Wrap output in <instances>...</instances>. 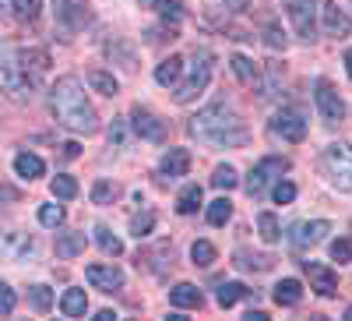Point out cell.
<instances>
[{"label": "cell", "instance_id": "30bf717a", "mask_svg": "<svg viewBox=\"0 0 352 321\" xmlns=\"http://www.w3.org/2000/svg\"><path fill=\"white\" fill-rule=\"evenodd\" d=\"M272 134L275 138H282V141H303L307 138V121H303V113L300 110H292V106H285V110H278L275 116H272Z\"/></svg>", "mask_w": 352, "mask_h": 321}, {"label": "cell", "instance_id": "4fadbf2b", "mask_svg": "<svg viewBox=\"0 0 352 321\" xmlns=\"http://www.w3.org/2000/svg\"><path fill=\"white\" fill-rule=\"evenodd\" d=\"M4 89H8L11 99L25 103V99H32V92L39 89V81H36L32 74H25V71L11 61V64H4Z\"/></svg>", "mask_w": 352, "mask_h": 321}, {"label": "cell", "instance_id": "ac0fdd59", "mask_svg": "<svg viewBox=\"0 0 352 321\" xmlns=\"http://www.w3.org/2000/svg\"><path fill=\"white\" fill-rule=\"evenodd\" d=\"M14 64H18L25 74H32V78L39 81V78L46 74V68H50V53H46V50H18Z\"/></svg>", "mask_w": 352, "mask_h": 321}, {"label": "cell", "instance_id": "8fae6325", "mask_svg": "<svg viewBox=\"0 0 352 321\" xmlns=\"http://www.w3.org/2000/svg\"><path fill=\"white\" fill-rule=\"evenodd\" d=\"M0 258H4V261H28V258H36V240L28 237V233H21V229L0 233Z\"/></svg>", "mask_w": 352, "mask_h": 321}, {"label": "cell", "instance_id": "f546056e", "mask_svg": "<svg viewBox=\"0 0 352 321\" xmlns=\"http://www.w3.org/2000/svg\"><path fill=\"white\" fill-rule=\"evenodd\" d=\"M50 191H53V198L71 201V198H78V180L67 177V173H56V177L50 180Z\"/></svg>", "mask_w": 352, "mask_h": 321}, {"label": "cell", "instance_id": "7dc6e473", "mask_svg": "<svg viewBox=\"0 0 352 321\" xmlns=\"http://www.w3.org/2000/svg\"><path fill=\"white\" fill-rule=\"evenodd\" d=\"M14 304H18V297H14V289L0 279V314H11L14 311Z\"/></svg>", "mask_w": 352, "mask_h": 321}, {"label": "cell", "instance_id": "5bb4252c", "mask_svg": "<svg viewBox=\"0 0 352 321\" xmlns=\"http://www.w3.org/2000/svg\"><path fill=\"white\" fill-rule=\"evenodd\" d=\"M320 21H324V36H331V39H345L352 32V18L338 8V0L320 4Z\"/></svg>", "mask_w": 352, "mask_h": 321}, {"label": "cell", "instance_id": "603a6c76", "mask_svg": "<svg viewBox=\"0 0 352 321\" xmlns=\"http://www.w3.org/2000/svg\"><path fill=\"white\" fill-rule=\"evenodd\" d=\"M300 300H303L300 279H282V282L275 286V304H278V307H296Z\"/></svg>", "mask_w": 352, "mask_h": 321}, {"label": "cell", "instance_id": "11a10c76", "mask_svg": "<svg viewBox=\"0 0 352 321\" xmlns=\"http://www.w3.org/2000/svg\"><path fill=\"white\" fill-rule=\"evenodd\" d=\"M345 321H352V304H349V307H345Z\"/></svg>", "mask_w": 352, "mask_h": 321}, {"label": "cell", "instance_id": "74e56055", "mask_svg": "<svg viewBox=\"0 0 352 321\" xmlns=\"http://www.w3.org/2000/svg\"><path fill=\"white\" fill-rule=\"evenodd\" d=\"M212 184L219 187V191H232L240 184V177H236V169L232 166H215V173H212Z\"/></svg>", "mask_w": 352, "mask_h": 321}, {"label": "cell", "instance_id": "44dd1931", "mask_svg": "<svg viewBox=\"0 0 352 321\" xmlns=\"http://www.w3.org/2000/svg\"><path fill=\"white\" fill-rule=\"evenodd\" d=\"M184 78V56H166V61L155 68V81L162 85V89H176Z\"/></svg>", "mask_w": 352, "mask_h": 321}, {"label": "cell", "instance_id": "9c48e42d", "mask_svg": "<svg viewBox=\"0 0 352 321\" xmlns=\"http://www.w3.org/2000/svg\"><path fill=\"white\" fill-rule=\"evenodd\" d=\"M331 233V222L328 219H310V222H300V226H292V233H289V247L296 251V254H303V251H310V247H317L320 240H324Z\"/></svg>", "mask_w": 352, "mask_h": 321}, {"label": "cell", "instance_id": "c3c4849f", "mask_svg": "<svg viewBox=\"0 0 352 321\" xmlns=\"http://www.w3.org/2000/svg\"><path fill=\"white\" fill-rule=\"evenodd\" d=\"M226 4V11H232V14H247L250 11V0H222Z\"/></svg>", "mask_w": 352, "mask_h": 321}, {"label": "cell", "instance_id": "ffe728a7", "mask_svg": "<svg viewBox=\"0 0 352 321\" xmlns=\"http://www.w3.org/2000/svg\"><path fill=\"white\" fill-rule=\"evenodd\" d=\"M282 78H285V71H282V64H264V74L257 71V85H261V99H275L278 96V89H282Z\"/></svg>", "mask_w": 352, "mask_h": 321}, {"label": "cell", "instance_id": "b9f144b4", "mask_svg": "<svg viewBox=\"0 0 352 321\" xmlns=\"http://www.w3.org/2000/svg\"><path fill=\"white\" fill-rule=\"evenodd\" d=\"M39 222L50 226V229H56V226L64 222V209H60V205H43V209H39Z\"/></svg>", "mask_w": 352, "mask_h": 321}, {"label": "cell", "instance_id": "f5cc1de1", "mask_svg": "<svg viewBox=\"0 0 352 321\" xmlns=\"http://www.w3.org/2000/svg\"><path fill=\"white\" fill-rule=\"evenodd\" d=\"M8 11H11V0H0V21L8 18Z\"/></svg>", "mask_w": 352, "mask_h": 321}, {"label": "cell", "instance_id": "d6a6232c", "mask_svg": "<svg viewBox=\"0 0 352 321\" xmlns=\"http://www.w3.org/2000/svg\"><path fill=\"white\" fill-rule=\"evenodd\" d=\"M96 244H99V247H102V254H109V258H120V254H124L120 237H113V233H109L106 226H96Z\"/></svg>", "mask_w": 352, "mask_h": 321}, {"label": "cell", "instance_id": "6da1fadb", "mask_svg": "<svg viewBox=\"0 0 352 321\" xmlns=\"http://www.w3.org/2000/svg\"><path fill=\"white\" fill-rule=\"evenodd\" d=\"M50 110L56 116V124L74 131V134H96L99 131V116L85 96V85L74 74L56 78V85L50 89Z\"/></svg>", "mask_w": 352, "mask_h": 321}, {"label": "cell", "instance_id": "3957f363", "mask_svg": "<svg viewBox=\"0 0 352 321\" xmlns=\"http://www.w3.org/2000/svg\"><path fill=\"white\" fill-rule=\"evenodd\" d=\"M212 68H215V56L208 50H194V64H190V74L180 78V85H176V103H190L197 99L204 89H208V81H212Z\"/></svg>", "mask_w": 352, "mask_h": 321}, {"label": "cell", "instance_id": "d590c367", "mask_svg": "<svg viewBox=\"0 0 352 321\" xmlns=\"http://www.w3.org/2000/svg\"><path fill=\"white\" fill-rule=\"evenodd\" d=\"M152 229H155V212H152V209H144V212H138V216L131 219V233H134L138 240H144Z\"/></svg>", "mask_w": 352, "mask_h": 321}, {"label": "cell", "instance_id": "d4e9b609", "mask_svg": "<svg viewBox=\"0 0 352 321\" xmlns=\"http://www.w3.org/2000/svg\"><path fill=\"white\" fill-rule=\"evenodd\" d=\"M201 201H204L201 184H187V187L180 191V198H176V212H180V216H194V212L201 209Z\"/></svg>", "mask_w": 352, "mask_h": 321}, {"label": "cell", "instance_id": "ab89813d", "mask_svg": "<svg viewBox=\"0 0 352 321\" xmlns=\"http://www.w3.org/2000/svg\"><path fill=\"white\" fill-rule=\"evenodd\" d=\"M229 64H232V71H236V78H240V81H247V85H254V81H257V68L247 61V56H240V53H236Z\"/></svg>", "mask_w": 352, "mask_h": 321}, {"label": "cell", "instance_id": "60d3db41", "mask_svg": "<svg viewBox=\"0 0 352 321\" xmlns=\"http://www.w3.org/2000/svg\"><path fill=\"white\" fill-rule=\"evenodd\" d=\"M116 194H120V187L109 184V180H99L92 187V201H96V205H109V201H116Z\"/></svg>", "mask_w": 352, "mask_h": 321}, {"label": "cell", "instance_id": "4316f807", "mask_svg": "<svg viewBox=\"0 0 352 321\" xmlns=\"http://www.w3.org/2000/svg\"><path fill=\"white\" fill-rule=\"evenodd\" d=\"M243 297H250V289L243 282H222L219 293H215V304L219 307H232V304H240Z\"/></svg>", "mask_w": 352, "mask_h": 321}, {"label": "cell", "instance_id": "e0dca14e", "mask_svg": "<svg viewBox=\"0 0 352 321\" xmlns=\"http://www.w3.org/2000/svg\"><path fill=\"white\" fill-rule=\"evenodd\" d=\"M187 169H190V152L187 149H169L159 163V173L166 180H176V177H187Z\"/></svg>", "mask_w": 352, "mask_h": 321}, {"label": "cell", "instance_id": "db71d44e", "mask_svg": "<svg viewBox=\"0 0 352 321\" xmlns=\"http://www.w3.org/2000/svg\"><path fill=\"white\" fill-rule=\"evenodd\" d=\"M345 71H349V78H352V50H345Z\"/></svg>", "mask_w": 352, "mask_h": 321}, {"label": "cell", "instance_id": "8d00e7d4", "mask_svg": "<svg viewBox=\"0 0 352 321\" xmlns=\"http://www.w3.org/2000/svg\"><path fill=\"white\" fill-rule=\"evenodd\" d=\"M28 304H32L39 314H46V311L53 307V289H50V286H43V282H39V286H32V289H28Z\"/></svg>", "mask_w": 352, "mask_h": 321}, {"label": "cell", "instance_id": "7bdbcfd3", "mask_svg": "<svg viewBox=\"0 0 352 321\" xmlns=\"http://www.w3.org/2000/svg\"><path fill=\"white\" fill-rule=\"evenodd\" d=\"M331 261H352V237H338V240H331Z\"/></svg>", "mask_w": 352, "mask_h": 321}, {"label": "cell", "instance_id": "f907efd6", "mask_svg": "<svg viewBox=\"0 0 352 321\" xmlns=\"http://www.w3.org/2000/svg\"><path fill=\"white\" fill-rule=\"evenodd\" d=\"M243 318H247V321H268V314H264V311H247Z\"/></svg>", "mask_w": 352, "mask_h": 321}, {"label": "cell", "instance_id": "7a4b0ae2", "mask_svg": "<svg viewBox=\"0 0 352 321\" xmlns=\"http://www.w3.org/2000/svg\"><path fill=\"white\" fill-rule=\"evenodd\" d=\"M187 134L197 141H208V145H226V149L247 145V127L240 121V113L229 110L226 103H212V106L197 110L187 121Z\"/></svg>", "mask_w": 352, "mask_h": 321}, {"label": "cell", "instance_id": "7402d4cb", "mask_svg": "<svg viewBox=\"0 0 352 321\" xmlns=\"http://www.w3.org/2000/svg\"><path fill=\"white\" fill-rule=\"evenodd\" d=\"M14 173L21 180H39L43 173H46V163L39 159V156H32V152H21L18 159H14Z\"/></svg>", "mask_w": 352, "mask_h": 321}, {"label": "cell", "instance_id": "277c9868", "mask_svg": "<svg viewBox=\"0 0 352 321\" xmlns=\"http://www.w3.org/2000/svg\"><path fill=\"white\" fill-rule=\"evenodd\" d=\"M324 169H328V180L338 191H352V145L338 141L324 149Z\"/></svg>", "mask_w": 352, "mask_h": 321}, {"label": "cell", "instance_id": "ee69618b", "mask_svg": "<svg viewBox=\"0 0 352 321\" xmlns=\"http://www.w3.org/2000/svg\"><path fill=\"white\" fill-rule=\"evenodd\" d=\"M264 43H268V50H285V46H289V39H285V32H282L278 25L264 28Z\"/></svg>", "mask_w": 352, "mask_h": 321}, {"label": "cell", "instance_id": "d6986e66", "mask_svg": "<svg viewBox=\"0 0 352 321\" xmlns=\"http://www.w3.org/2000/svg\"><path fill=\"white\" fill-rule=\"evenodd\" d=\"M169 304H173V307H180V311H201L204 297H201V289H197V286L180 282V286H173V289H169Z\"/></svg>", "mask_w": 352, "mask_h": 321}, {"label": "cell", "instance_id": "5b68a950", "mask_svg": "<svg viewBox=\"0 0 352 321\" xmlns=\"http://www.w3.org/2000/svg\"><path fill=\"white\" fill-rule=\"evenodd\" d=\"M53 18H56V28L64 32V39H71L92 21V11H88L85 0H53Z\"/></svg>", "mask_w": 352, "mask_h": 321}, {"label": "cell", "instance_id": "ba28073f", "mask_svg": "<svg viewBox=\"0 0 352 321\" xmlns=\"http://www.w3.org/2000/svg\"><path fill=\"white\" fill-rule=\"evenodd\" d=\"M282 8H285L292 28H296V36L310 43L317 32V0H282Z\"/></svg>", "mask_w": 352, "mask_h": 321}, {"label": "cell", "instance_id": "7c38bea8", "mask_svg": "<svg viewBox=\"0 0 352 321\" xmlns=\"http://www.w3.org/2000/svg\"><path fill=\"white\" fill-rule=\"evenodd\" d=\"M303 272H307L310 289H314L317 297H324V300L338 297V276L328 265H320V261H303Z\"/></svg>", "mask_w": 352, "mask_h": 321}, {"label": "cell", "instance_id": "52a82bcc", "mask_svg": "<svg viewBox=\"0 0 352 321\" xmlns=\"http://www.w3.org/2000/svg\"><path fill=\"white\" fill-rule=\"evenodd\" d=\"M314 103H317V113H320V121L324 124H342L345 121V103H342V96H338V89L328 81V78H320L317 85H314Z\"/></svg>", "mask_w": 352, "mask_h": 321}, {"label": "cell", "instance_id": "836d02e7", "mask_svg": "<svg viewBox=\"0 0 352 321\" xmlns=\"http://www.w3.org/2000/svg\"><path fill=\"white\" fill-rule=\"evenodd\" d=\"M257 233H261V240H264V244H275V240L282 237L278 219H275L272 212H261V216H257Z\"/></svg>", "mask_w": 352, "mask_h": 321}, {"label": "cell", "instance_id": "f1b7e54d", "mask_svg": "<svg viewBox=\"0 0 352 321\" xmlns=\"http://www.w3.org/2000/svg\"><path fill=\"white\" fill-rule=\"evenodd\" d=\"M215 258H219V251H215L208 240H194V244H190V261H194L197 269H212Z\"/></svg>", "mask_w": 352, "mask_h": 321}, {"label": "cell", "instance_id": "2e32d148", "mask_svg": "<svg viewBox=\"0 0 352 321\" xmlns=\"http://www.w3.org/2000/svg\"><path fill=\"white\" fill-rule=\"evenodd\" d=\"M85 279L92 282V289H102V293H116V289H124V272L116 265H88Z\"/></svg>", "mask_w": 352, "mask_h": 321}, {"label": "cell", "instance_id": "4dcf8cb0", "mask_svg": "<svg viewBox=\"0 0 352 321\" xmlns=\"http://www.w3.org/2000/svg\"><path fill=\"white\" fill-rule=\"evenodd\" d=\"M39 11H43V0H11V14H14L21 25L36 21V18H39Z\"/></svg>", "mask_w": 352, "mask_h": 321}, {"label": "cell", "instance_id": "e575fe53", "mask_svg": "<svg viewBox=\"0 0 352 321\" xmlns=\"http://www.w3.org/2000/svg\"><path fill=\"white\" fill-rule=\"evenodd\" d=\"M229 219H232V201L229 198H215L208 205V222L212 226H226Z\"/></svg>", "mask_w": 352, "mask_h": 321}, {"label": "cell", "instance_id": "9a60e30c", "mask_svg": "<svg viewBox=\"0 0 352 321\" xmlns=\"http://www.w3.org/2000/svg\"><path fill=\"white\" fill-rule=\"evenodd\" d=\"M131 124H134V131H138L144 141H166V124L159 121L152 110L134 106V110H131Z\"/></svg>", "mask_w": 352, "mask_h": 321}, {"label": "cell", "instance_id": "f35d334b", "mask_svg": "<svg viewBox=\"0 0 352 321\" xmlns=\"http://www.w3.org/2000/svg\"><path fill=\"white\" fill-rule=\"evenodd\" d=\"M148 4L166 18V21H173V25H180V18H184V11H180V4L176 0H148Z\"/></svg>", "mask_w": 352, "mask_h": 321}, {"label": "cell", "instance_id": "f6af8a7d", "mask_svg": "<svg viewBox=\"0 0 352 321\" xmlns=\"http://www.w3.org/2000/svg\"><path fill=\"white\" fill-rule=\"evenodd\" d=\"M109 141L116 145V149H124V145H127V121H124V116H116V121L109 124Z\"/></svg>", "mask_w": 352, "mask_h": 321}, {"label": "cell", "instance_id": "681fc988", "mask_svg": "<svg viewBox=\"0 0 352 321\" xmlns=\"http://www.w3.org/2000/svg\"><path fill=\"white\" fill-rule=\"evenodd\" d=\"M60 149H64V156H67V159H74V156L81 152V149H78V141H64Z\"/></svg>", "mask_w": 352, "mask_h": 321}, {"label": "cell", "instance_id": "816d5d0a", "mask_svg": "<svg viewBox=\"0 0 352 321\" xmlns=\"http://www.w3.org/2000/svg\"><path fill=\"white\" fill-rule=\"evenodd\" d=\"M96 321H116V314H113V311H99Z\"/></svg>", "mask_w": 352, "mask_h": 321}, {"label": "cell", "instance_id": "1f68e13d", "mask_svg": "<svg viewBox=\"0 0 352 321\" xmlns=\"http://www.w3.org/2000/svg\"><path fill=\"white\" fill-rule=\"evenodd\" d=\"M236 265L247 272H268L272 269V258L268 254H250V251H236Z\"/></svg>", "mask_w": 352, "mask_h": 321}, {"label": "cell", "instance_id": "83f0119b", "mask_svg": "<svg viewBox=\"0 0 352 321\" xmlns=\"http://www.w3.org/2000/svg\"><path fill=\"white\" fill-rule=\"evenodd\" d=\"M88 85H92V89H96L99 96H109V99H113L116 92H120L116 78H113L109 71H99V68H96V71H88Z\"/></svg>", "mask_w": 352, "mask_h": 321}, {"label": "cell", "instance_id": "bcb514c9", "mask_svg": "<svg viewBox=\"0 0 352 321\" xmlns=\"http://www.w3.org/2000/svg\"><path fill=\"white\" fill-rule=\"evenodd\" d=\"M272 198L278 201V205H289V201L296 198V184H289V180H278V184H275V191H272Z\"/></svg>", "mask_w": 352, "mask_h": 321}, {"label": "cell", "instance_id": "cb8c5ba5", "mask_svg": "<svg viewBox=\"0 0 352 321\" xmlns=\"http://www.w3.org/2000/svg\"><path fill=\"white\" fill-rule=\"evenodd\" d=\"M85 233H60L56 237V258H64V261H71V258H78L81 251H85Z\"/></svg>", "mask_w": 352, "mask_h": 321}, {"label": "cell", "instance_id": "484cf974", "mask_svg": "<svg viewBox=\"0 0 352 321\" xmlns=\"http://www.w3.org/2000/svg\"><path fill=\"white\" fill-rule=\"evenodd\" d=\"M60 311H64V318H85V311H88L85 289H67V293L60 297Z\"/></svg>", "mask_w": 352, "mask_h": 321}, {"label": "cell", "instance_id": "8992f818", "mask_svg": "<svg viewBox=\"0 0 352 321\" xmlns=\"http://www.w3.org/2000/svg\"><path fill=\"white\" fill-rule=\"evenodd\" d=\"M285 169H289V159H285V156H264V159L250 169V177H247V184H243L247 194H250V198H261L264 191L272 187V180H278Z\"/></svg>", "mask_w": 352, "mask_h": 321}]
</instances>
